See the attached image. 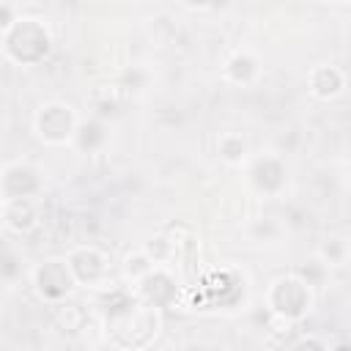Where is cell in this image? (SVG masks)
<instances>
[{"label": "cell", "mask_w": 351, "mask_h": 351, "mask_svg": "<svg viewBox=\"0 0 351 351\" xmlns=\"http://www.w3.org/2000/svg\"><path fill=\"white\" fill-rule=\"evenodd\" d=\"M52 36L47 25L36 16H16L5 30H3V49L14 63L33 66L49 55Z\"/></svg>", "instance_id": "obj_1"}, {"label": "cell", "mask_w": 351, "mask_h": 351, "mask_svg": "<svg viewBox=\"0 0 351 351\" xmlns=\"http://www.w3.org/2000/svg\"><path fill=\"white\" fill-rule=\"evenodd\" d=\"M266 304L274 315H282L288 321L302 318L313 304V285L299 274H282L277 277L266 291Z\"/></svg>", "instance_id": "obj_2"}, {"label": "cell", "mask_w": 351, "mask_h": 351, "mask_svg": "<svg viewBox=\"0 0 351 351\" xmlns=\"http://www.w3.org/2000/svg\"><path fill=\"white\" fill-rule=\"evenodd\" d=\"M77 112L71 104L66 101H47L38 107L36 118H33V126H36V134L41 143L47 145H66L74 140V132H77Z\"/></svg>", "instance_id": "obj_3"}, {"label": "cell", "mask_w": 351, "mask_h": 351, "mask_svg": "<svg viewBox=\"0 0 351 351\" xmlns=\"http://www.w3.org/2000/svg\"><path fill=\"white\" fill-rule=\"evenodd\" d=\"M74 274L69 269L66 261H41L36 269H33V288L41 299L47 302H60L71 293L74 288Z\"/></svg>", "instance_id": "obj_4"}, {"label": "cell", "mask_w": 351, "mask_h": 351, "mask_svg": "<svg viewBox=\"0 0 351 351\" xmlns=\"http://www.w3.org/2000/svg\"><path fill=\"white\" fill-rule=\"evenodd\" d=\"M71 274H74V282L77 285H88V288H99L107 274H110V263H107V255L93 247V244H82V247H74L66 258Z\"/></svg>", "instance_id": "obj_5"}, {"label": "cell", "mask_w": 351, "mask_h": 351, "mask_svg": "<svg viewBox=\"0 0 351 351\" xmlns=\"http://www.w3.org/2000/svg\"><path fill=\"white\" fill-rule=\"evenodd\" d=\"M134 296H137L143 304L162 310V307H167L170 302H176L178 288H176L173 274H170L165 266L156 263L154 269H148V271L134 282Z\"/></svg>", "instance_id": "obj_6"}, {"label": "cell", "mask_w": 351, "mask_h": 351, "mask_svg": "<svg viewBox=\"0 0 351 351\" xmlns=\"http://www.w3.org/2000/svg\"><path fill=\"white\" fill-rule=\"evenodd\" d=\"M41 189L38 170L30 162H11L0 170V195L3 200L11 197H36Z\"/></svg>", "instance_id": "obj_7"}, {"label": "cell", "mask_w": 351, "mask_h": 351, "mask_svg": "<svg viewBox=\"0 0 351 351\" xmlns=\"http://www.w3.org/2000/svg\"><path fill=\"white\" fill-rule=\"evenodd\" d=\"M3 222L16 236L33 233L41 225V203H38V197H11V200H3Z\"/></svg>", "instance_id": "obj_8"}, {"label": "cell", "mask_w": 351, "mask_h": 351, "mask_svg": "<svg viewBox=\"0 0 351 351\" xmlns=\"http://www.w3.org/2000/svg\"><path fill=\"white\" fill-rule=\"evenodd\" d=\"M247 173H250V184L263 195H277L285 184V167L277 156H255Z\"/></svg>", "instance_id": "obj_9"}, {"label": "cell", "mask_w": 351, "mask_h": 351, "mask_svg": "<svg viewBox=\"0 0 351 351\" xmlns=\"http://www.w3.org/2000/svg\"><path fill=\"white\" fill-rule=\"evenodd\" d=\"M346 88V74L337 69V66H315L310 71V93L321 101H329V99H337Z\"/></svg>", "instance_id": "obj_10"}, {"label": "cell", "mask_w": 351, "mask_h": 351, "mask_svg": "<svg viewBox=\"0 0 351 351\" xmlns=\"http://www.w3.org/2000/svg\"><path fill=\"white\" fill-rule=\"evenodd\" d=\"M258 74V60L250 52H236L228 63H225V80L236 82V85H247L252 82Z\"/></svg>", "instance_id": "obj_11"}, {"label": "cell", "mask_w": 351, "mask_h": 351, "mask_svg": "<svg viewBox=\"0 0 351 351\" xmlns=\"http://www.w3.org/2000/svg\"><path fill=\"white\" fill-rule=\"evenodd\" d=\"M217 151H219V156H222L225 162L239 165V162L247 156V140H244L239 132H225V134H219V140H217Z\"/></svg>", "instance_id": "obj_12"}, {"label": "cell", "mask_w": 351, "mask_h": 351, "mask_svg": "<svg viewBox=\"0 0 351 351\" xmlns=\"http://www.w3.org/2000/svg\"><path fill=\"white\" fill-rule=\"evenodd\" d=\"M104 140V126L99 121H88V123H77V132H74V140L82 151H93L99 143Z\"/></svg>", "instance_id": "obj_13"}, {"label": "cell", "mask_w": 351, "mask_h": 351, "mask_svg": "<svg viewBox=\"0 0 351 351\" xmlns=\"http://www.w3.org/2000/svg\"><path fill=\"white\" fill-rule=\"evenodd\" d=\"M156 263L151 261V255L145 252V250H134V252H129L126 258H123V274H126V280H132V285L148 271V269H154Z\"/></svg>", "instance_id": "obj_14"}, {"label": "cell", "mask_w": 351, "mask_h": 351, "mask_svg": "<svg viewBox=\"0 0 351 351\" xmlns=\"http://www.w3.org/2000/svg\"><path fill=\"white\" fill-rule=\"evenodd\" d=\"M324 258H329L326 266H343V261H346V241L343 239H329V244L324 247Z\"/></svg>", "instance_id": "obj_15"}, {"label": "cell", "mask_w": 351, "mask_h": 351, "mask_svg": "<svg viewBox=\"0 0 351 351\" xmlns=\"http://www.w3.org/2000/svg\"><path fill=\"white\" fill-rule=\"evenodd\" d=\"M16 16H14V11H11V5H5V3H0V30H5L11 22H14Z\"/></svg>", "instance_id": "obj_16"}, {"label": "cell", "mask_w": 351, "mask_h": 351, "mask_svg": "<svg viewBox=\"0 0 351 351\" xmlns=\"http://www.w3.org/2000/svg\"><path fill=\"white\" fill-rule=\"evenodd\" d=\"M189 8H206V5H217L214 0H184Z\"/></svg>", "instance_id": "obj_17"}, {"label": "cell", "mask_w": 351, "mask_h": 351, "mask_svg": "<svg viewBox=\"0 0 351 351\" xmlns=\"http://www.w3.org/2000/svg\"><path fill=\"white\" fill-rule=\"evenodd\" d=\"M324 3H337V5H343V3H348V0H324Z\"/></svg>", "instance_id": "obj_18"}]
</instances>
